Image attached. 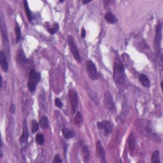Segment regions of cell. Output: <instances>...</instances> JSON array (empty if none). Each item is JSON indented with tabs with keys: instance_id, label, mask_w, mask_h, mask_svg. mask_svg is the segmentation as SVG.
<instances>
[{
	"instance_id": "83f0119b",
	"label": "cell",
	"mask_w": 163,
	"mask_h": 163,
	"mask_svg": "<svg viewBox=\"0 0 163 163\" xmlns=\"http://www.w3.org/2000/svg\"><path fill=\"white\" fill-rule=\"evenodd\" d=\"M55 104H56V106L59 108H62V106H63V104H62V103L59 98H56Z\"/></svg>"
},
{
	"instance_id": "4316f807",
	"label": "cell",
	"mask_w": 163,
	"mask_h": 163,
	"mask_svg": "<svg viewBox=\"0 0 163 163\" xmlns=\"http://www.w3.org/2000/svg\"><path fill=\"white\" fill-rule=\"evenodd\" d=\"M26 56L24 55V53L21 51L19 52V54L17 55V60L20 62H26Z\"/></svg>"
},
{
	"instance_id": "3957f363",
	"label": "cell",
	"mask_w": 163,
	"mask_h": 163,
	"mask_svg": "<svg viewBox=\"0 0 163 163\" xmlns=\"http://www.w3.org/2000/svg\"><path fill=\"white\" fill-rule=\"evenodd\" d=\"M40 74L36 72L35 70H30V73H29L28 87L31 93H33L35 91L36 85L40 80Z\"/></svg>"
},
{
	"instance_id": "cb8c5ba5",
	"label": "cell",
	"mask_w": 163,
	"mask_h": 163,
	"mask_svg": "<svg viewBox=\"0 0 163 163\" xmlns=\"http://www.w3.org/2000/svg\"><path fill=\"white\" fill-rule=\"evenodd\" d=\"M36 141L37 143L40 145H42L45 142V138L42 134H38L36 136Z\"/></svg>"
},
{
	"instance_id": "ac0fdd59",
	"label": "cell",
	"mask_w": 163,
	"mask_h": 163,
	"mask_svg": "<svg viewBox=\"0 0 163 163\" xmlns=\"http://www.w3.org/2000/svg\"><path fill=\"white\" fill-rule=\"evenodd\" d=\"M104 18L106 20V22L109 24H115V22H117V19L116 18V17L113 14L112 12H107L104 16Z\"/></svg>"
},
{
	"instance_id": "52a82bcc",
	"label": "cell",
	"mask_w": 163,
	"mask_h": 163,
	"mask_svg": "<svg viewBox=\"0 0 163 163\" xmlns=\"http://www.w3.org/2000/svg\"><path fill=\"white\" fill-rule=\"evenodd\" d=\"M68 43L69 45L70 49L71 50V52H72L75 59L77 61H78V62H81V57L80 56V54H79L78 47H77L76 43H75V41L73 39V38L71 35L68 36Z\"/></svg>"
},
{
	"instance_id": "7402d4cb",
	"label": "cell",
	"mask_w": 163,
	"mask_h": 163,
	"mask_svg": "<svg viewBox=\"0 0 163 163\" xmlns=\"http://www.w3.org/2000/svg\"><path fill=\"white\" fill-rule=\"evenodd\" d=\"M15 33L16 35V41L17 42H19V41L21 40V30H20V28L18 24H17L15 28Z\"/></svg>"
},
{
	"instance_id": "5b68a950",
	"label": "cell",
	"mask_w": 163,
	"mask_h": 163,
	"mask_svg": "<svg viewBox=\"0 0 163 163\" xmlns=\"http://www.w3.org/2000/svg\"><path fill=\"white\" fill-rule=\"evenodd\" d=\"M0 24H1V33L2 35V38H3V43L4 47L7 49V52L9 53L10 51V44H9V40H8V33L7 31V26H6V23L5 22V19H4L3 16L1 15V18H0Z\"/></svg>"
},
{
	"instance_id": "e0dca14e",
	"label": "cell",
	"mask_w": 163,
	"mask_h": 163,
	"mask_svg": "<svg viewBox=\"0 0 163 163\" xmlns=\"http://www.w3.org/2000/svg\"><path fill=\"white\" fill-rule=\"evenodd\" d=\"M62 135H63L64 138H66V139L72 138H73L75 135V133L73 131H71L69 129L66 128H62Z\"/></svg>"
},
{
	"instance_id": "4dcf8cb0",
	"label": "cell",
	"mask_w": 163,
	"mask_h": 163,
	"mask_svg": "<svg viewBox=\"0 0 163 163\" xmlns=\"http://www.w3.org/2000/svg\"><path fill=\"white\" fill-rule=\"evenodd\" d=\"M85 36H86L85 30H84V29H82V31H81V36H82V38H84L85 37Z\"/></svg>"
},
{
	"instance_id": "44dd1931",
	"label": "cell",
	"mask_w": 163,
	"mask_h": 163,
	"mask_svg": "<svg viewBox=\"0 0 163 163\" xmlns=\"http://www.w3.org/2000/svg\"><path fill=\"white\" fill-rule=\"evenodd\" d=\"M24 5L25 12H26V13L27 14V17L28 18L29 21L31 22V21H32V20H33V15H32V13H31L30 9V8H29L28 3L26 1H24Z\"/></svg>"
},
{
	"instance_id": "277c9868",
	"label": "cell",
	"mask_w": 163,
	"mask_h": 163,
	"mask_svg": "<svg viewBox=\"0 0 163 163\" xmlns=\"http://www.w3.org/2000/svg\"><path fill=\"white\" fill-rule=\"evenodd\" d=\"M85 65L87 74L91 80H98L101 77V75L98 72L96 66L93 61L91 60L87 61Z\"/></svg>"
},
{
	"instance_id": "d6986e66",
	"label": "cell",
	"mask_w": 163,
	"mask_h": 163,
	"mask_svg": "<svg viewBox=\"0 0 163 163\" xmlns=\"http://www.w3.org/2000/svg\"><path fill=\"white\" fill-rule=\"evenodd\" d=\"M40 126L42 129H47L49 126V119L47 116H43L41 117V119H40Z\"/></svg>"
},
{
	"instance_id": "9c48e42d",
	"label": "cell",
	"mask_w": 163,
	"mask_h": 163,
	"mask_svg": "<svg viewBox=\"0 0 163 163\" xmlns=\"http://www.w3.org/2000/svg\"><path fill=\"white\" fill-rule=\"evenodd\" d=\"M97 126L99 129H103L104 131V135L108 136L112 131V126L110 121L104 120L97 123Z\"/></svg>"
},
{
	"instance_id": "f1b7e54d",
	"label": "cell",
	"mask_w": 163,
	"mask_h": 163,
	"mask_svg": "<svg viewBox=\"0 0 163 163\" xmlns=\"http://www.w3.org/2000/svg\"><path fill=\"white\" fill-rule=\"evenodd\" d=\"M62 161L59 155H58V154H56V155L55 156V157H54V159L53 161V162L54 163H57V162H62Z\"/></svg>"
},
{
	"instance_id": "7c38bea8",
	"label": "cell",
	"mask_w": 163,
	"mask_h": 163,
	"mask_svg": "<svg viewBox=\"0 0 163 163\" xmlns=\"http://www.w3.org/2000/svg\"><path fill=\"white\" fill-rule=\"evenodd\" d=\"M0 64H1V69L5 72H7L8 70V63L5 54L3 51L0 52Z\"/></svg>"
},
{
	"instance_id": "f546056e",
	"label": "cell",
	"mask_w": 163,
	"mask_h": 163,
	"mask_svg": "<svg viewBox=\"0 0 163 163\" xmlns=\"http://www.w3.org/2000/svg\"><path fill=\"white\" fill-rule=\"evenodd\" d=\"M10 112L12 113V114H15V105L14 103H12V105L10 106Z\"/></svg>"
},
{
	"instance_id": "4fadbf2b",
	"label": "cell",
	"mask_w": 163,
	"mask_h": 163,
	"mask_svg": "<svg viewBox=\"0 0 163 163\" xmlns=\"http://www.w3.org/2000/svg\"><path fill=\"white\" fill-rule=\"evenodd\" d=\"M136 138L135 136L134 135V134L131 133L130 134V135L129 136L128 138V144H129V149L130 152L132 153L134 152V150L135 149L136 147Z\"/></svg>"
},
{
	"instance_id": "8fae6325",
	"label": "cell",
	"mask_w": 163,
	"mask_h": 163,
	"mask_svg": "<svg viewBox=\"0 0 163 163\" xmlns=\"http://www.w3.org/2000/svg\"><path fill=\"white\" fill-rule=\"evenodd\" d=\"M29 137V131L27 126L26 120H24L23 122V129H22V136L20 138V143L21 145H25L27 143Z\"/></svg>"
},
{
	"instance_id": "9a60e30c",
	"label": "cell",
	"mask_w": 163,
	"mask_h": 163,
	"mask_svg": "<svg viewBox=\"0 0 163 163\" xmlns=\"http://www.w3.org/2000/svg\"><path fill=\"white\" fill-rule=\"evenodd\" d=\"M39 104H40V106L41 108V110H43L44 112L47 111V101H46L45 94L44 93H41L40 94Z\"/></svg>"
},
{
	"instance_id": "2e32d148",
	"label": "cell",
	"mask_w": 163,
	"mask_h": 163,
	"mask_svg": "<svg viewBox=\"0 0 163 163\" xmlns=\"http://www.w3.org/2000/svg\"><path fill=\"white\" fill-rule=\"evenodd\" d=\"M139 80L141 82V84L143 85L145 87L149 88L150 85V82L147 75H145L144 74L140 75L139 76Z\"/></svg>"
},
{
	"instance_id": "603a6c76",
	"label": "cell",
	"mask_w": 163,
	"mask_h": 163,
	"mask_svg": "<svg viewBox=\"0 0 163 163\" xmlns=\"http://www.w3.org/2000/svg\"><path fill=\"white\" fill-rule=\"evenodd\" d=\"M82 120H83L82 115L81 114L80 112H77L74 118V121L75 124L77 125H80L82 123Z\"/></svg>"
},
{
	"instance_id": "6da1fadb",
	"label": "cell",
	"mask_w": 163,
	"mask_h": 163,
	"mask_svg": "<svg viewBox=\"0 0 163 163\" xmlns=\"http://www.w3.org/2000/svg\"><path fill=\"white\" fill-rule=\"evenodd\" d=\"M162 24L161 22L159 23L156 29V36L154 40V49H155L156 56L158 61L162 63V56L161 52V42H162Z\"/></svg>"
},
{
	"instance_id": "ba28073f",
	"label": "cell",
	"mask_w": 163,
	"mask_h": 163,
	"mask_svg": "<svg viewBox=\"0 0 163 163\" xmlns=\"http://www.w3.org/2000/svg\"><path fill=\"white\" fill-rule=\"evenodd\" d=\"M68 97L70 103L71 110L73 114H75L78 108V94L73 89H70L68 92Z\"/></svg>"
},
{
	"instance_id": "1f68e13d",
	"label": "cell",
	"mask_w": 163,
	"mask_h": 163,
	"mask_svg": "<svg viewBox=\"0 0 163 163\" xmlns=\"http://www.w3.org/2000/svg\"><path fill=\"white\" fill-rule=\"evenodd\" d=\"M83 3H85V4H87V3H89L91 2V1H82Z\"/></svg>"
},
{
	"instance_id": "7a4b0ae2",
	"label": "cell",
	"mask_w": 163,
	"mask_h": 163,
	"mask_svg": "<svg viewBox=\"0 0 163 163\" xmlns=\"http://www.w3.org/2000/svg\"><path fill=\"white\" fill-rule=\"evenodd\" d=\"M114 79L117 84L122 85L126 79L123 64L120 61H115L114 66Z\"/></svg>"
},
{
	"instance_id": "ffe728a7",
	"label": "cell",
	"mask_w": 163,
	"mask_h": 163,
	"mask_svg": "<svg viewBox=\"0 0 163 163\" xmlns=\"http://www.w3.org/2000/svg\"><path fill=\"white\" fill-rule=\"evenodd\" d=\"M151 162L152 163H160V154L159 150H156L154 151L151 157Z\"/></svg>"
},
{
	"instance_id": "8992f818",
	"label": "cell",
	"mask_w": 163,
	"mask_h": 163,
	"mask_svg": "<svg viewBox=\"0 0 163 163\" xmlns=\"http://www.w3.org/2000/svg\"><path fill=\"white\" fill-rule=\"evenodd\" d=\"M104 104L108 110L112 113L116 111L115 104L112 94L109 91H106L104 94Z\"/></svg>"
},
{
	"instance_id": "30bf717a",
	"label": "cell",
	"mask_w": 163,
	"mask_h": 163,
	"mask_svg": "<svg viewBox=\"0 0 163 163\" xmlns=\"http://www.w3.org/2000/svg\"><path fill=\"white\" fill-rule=\"evenodd\" d=\"M96 152V154L100 159V161L101 162L105 163L106 162V157H105V151H104V149L101 143V142L99 140L97 141Z\"/></svg>"
},
{
	"instance_id": "5bb4252c",
	"label": "cell",
	"mask_w": 163,
	"mask_h": 163,
	"mask_svg": "<svg viewBox=\"0 0 163 163\" xmlns=\"http://www.w3.org/2000/svg\"><path fill=\"white\" fill-rule=\"evenodd\" d=\"M80 145L82 147V153H83V159H84L85 162H89V157H90V154H89V150L88 149V147L87 146L85 145L83 143H82L80 142Z\"/></svg>"
},
{
	"instance_id": "d4e9b609",
	"label": "cell",
	"mask_w": 163,
	"mask_h": 163,
	"mask_svg": "<svg viewBox=\"0 0 163 163\" xmlns=\"http://www.w3.org/2000/svg\"><path fill=\"white\" fill-rule=\"evenodd\" d=\"M58 30H59V25H58V24L57 23L54 24V26L52 28L48 29V31L51 33V35L55 34V33H56L58 31Z\"/></svg>"
},
{
	"instance_id": "484cf974",
	"label": "cell",
	"mask_w": 163,
	"mask_h": 163,
	"mask_svg": "<svg viewBox=\"0 0 163 163\" xmlns=\"http://www.w3.org/2000/svg\"><path fill=\"white\" fill-rule=\"evenodd\" d=\"M32 133H35L39 129V124L35 120H32Z\"/></svg>"
}]
</instances>
